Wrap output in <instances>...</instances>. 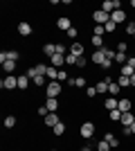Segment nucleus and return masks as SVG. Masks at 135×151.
Returning <instances> with one entry per match:
<instances>
[{"instance_id":"1","label":"nucleus","mask_w":135,"mask_h":151,"mask_svg":"<svg viewBox=\"0 0 135 151\" xmlns=\"http://www.w3.org/2000/svg\"><path fill=\"white\" fill-rule=\"evenodd\" d=\"M0 88H5V90H14V88H18V77H14V75L5 77V79L0 81Z\"/></svg>"},{"instance_id":"2","label":"nucleus","mask_w":135,"mask_h":151,"mask_svg":"<svg viewBox=\"0 0 135 151\" xmlns=\"http://www.w3.org/2000/svg\"><path fill=\"white\" fill-rule=\"evenodd\" d=\"M45 93H47V97H59V95H61V83L59 81H50L47 86H45Z\"/></svg>"},{"instance_id":"3","label":"nucleus","mask_w":135,"mask_h":151,"mask_svg":"<svg viewBox=\"0 0 135 151\" xmlns=\"http://www.w3.org/2000/svg\"><path fill=\"white\" fill-rule=\"evenodd\" d=\"M79 133H81V138H92L95 135V124L92 122H86V124H81V129H79Z\"/></svg>"},{"instance_id":"4","label":"nucleus","mask_w":135,"mask_h":151,"mask_svg":"<svg viewBox=\"0 0 135 151\" xmlns=\"http://www.w3.org/2000/svg\"><path fill=\"white\" fill-rule=\"evenodd\" d=\"M92 20H95V23H99V25H106V23L110 20V14H106L104 9H97V12L92 14Z\"/></svg>"},{"instance_id":"5","label":"nucleus","mask_w":135,"mask_h":151,"mask_svg":"<svg viewBox=\"0 0 135 151\" xmlns=\"http://www.w3.org/2000/svg\"><path fill=\"white\" fill-rule=\"evenodd\" d=\"M110 20H113L115 25H117V23H124V20H126V14H124L122 9H117V12L110 14Z\"/></svg>"},{"instance_id":"6","label":"nucleus","mask_w":135,"mask_h":151,"mask_svg":"<svg viewBox=\"0 0 135 151\" xmlns=\"http://www.w3.org/2000/svg\"><path fill=\"white\" fill-rule=\"evenodd\" d=\"M50 63L54 65V68L61 70V68H63V63H65V57H63V54H54V57L50 59Z\"/></svg>"},{"instance_id":"7","label":"nucleus","mask_w":135,"mask_h":151,"mask_svg":"<svg viewBox=\"0 0 135 151\" xmlns=\"http://www.w3.org/2000/svg\"><path fill=\"white\" fill-rule=\"evenodd\" d=\"M56 25H59V29H63V32L72 29V23H70V18H65V16H61V18L56 20Z\"/></svg>"},{"instance_id":"8","label":"nucleus","mask_w":135,"mask_h":151,"mask_svg":"<svg viewBox=\"0 0 135 151\" xmlns=\"http://www.w3.org/2000/svg\"><path fill=\"white\" fill-rule=\"evenodd\" d=\"M110 81H113V79H108V77H106L104 81H99V83H97V86H95V88H97V93H99V95L108 93V83H110Z\"/></svg>"},{"instance_id":"9","label":"nucleus","mask_w":135,"mask_h":151,"mask_svg":"<svg viewBox=\"0 0 135 151\" xmlns=\"http://www.w3.org/2000/svg\"><path fill=\"white\" fill-rule=\"evenodd\" d=\"M45 106H47V111H50V113H56V108H59V99H56V97H47Z\"/></svg>"},{"instance_id":"10","label":"nucleus","mask_w":135,"mask_h":151,"mask_svg":"<svg viewBox=\"0 0 135 151\" xmlns=\"http://www.w3.org/2000/svg\"><path fill=\"white\" fill-rule=\"evenodd\" d=\"M119 122H122L124 126H131V124H135V115L131 113V111H129V113H122V120H119Z\"/></svg>"},{"instance_id":"11","label":"nucleus","mask_w":135,"mask_h":151,"mask_svg":"<svg viewBox=\"0 0 135 151\" xmlns=\"http://www.w3.org/2000/svg\"><path fill=\"white\" fill-rule=\"evenodd\" d=\"M70 54H74V57H84V45H81V43H72L70 45Z\"/></svg>"},{"instance_id":"12","label":"nucleus","mask_w":135,"mask_h":151,"mask_svg":"<svg viewBox=\"0 0 135 151\" xmlns=\"http://www.w3.org/2000/svg\"><path fill=\"white\" fill-rule=\"evenodd\" d=\"M18 34L20 36H29V34H32V25H29V23H20L18 25Z\"/></svg>"},{"instance_id":"13","label":"nucleus","mask_w":135,"mask_h":151,"mask_svg":"<svg viewBox=\"0 0 135 151\" xmlns=\"http://www.w3.org/2000/svg\"><path fill=\"white\" fill-rule=\"evenodd\" d=\"M117 104H119V99H117V97H106V101H104V106L108 108V111H115Z\"/></svg>"},{"instance_id":"14","label":"nucleus","mask_w":135,"mask_h":151,"mask_svg":"<svg viewBox=\"0 0 135 151\" xmlns=\"http://www.w3.org/2000/svg\"><path fill=\"white\" fill-rule=\"evenodd\" d=\"M117 108H119L122 113H129V111H131V99L122 97V99H119V104H117Z\"/></svg>"},{"instance_id":"15","label":"nucleus","mask_w":135,"mask_h":151,"mask_svg":"<svg viewBox=\"0 0 135 151\" xmlns=\"http://www.w3.org/2000/svg\"><path fill=\"white\" fill-rule=\"evenodd\" d=\"M92 61H95V63H99V65H101V63L106 61V54H104V47H101V50H95V54H92Z\"/></svg>"},{"instance_id":"16","label":"nucleus","mask_w":135,"mask_h":151,"mask_svg":"<svg viewBox=\"0 0 135 151\" xmlns=\"http://www.w3.org/2000/svg\"><path fill=\"white\" fill-rule=\"evenodd\" d=\"M43 52L52 59L54 54H56V43H47V45H43Z\"/></svg>"},{"instance_id":"17","label":"nucleus","mask_w":135,"mask_h":151,"mask_svg":"<svg viewBox=\"0 0 135 151\" xmlns=\"http://www.w3.org/2000/svg\"><path fill=\"white\" fill-rule=\"evenodd\" d=\"M119 90H122V86H119L117 81H110V83H108V93H110V97L119 95Z\"/></svg>"},{"instance_id":"18","label":"nucleus","mask_w":135,"mask_h":151,"mask_svg":"<svg viewBox=\"0 0 135 151\" xmlns=\"http://www.w3.org/2000/svg\"><path fill=\"white\" fill-rule=\"evenodd\" d=\"M59 122H61V120H59V115H56V113H50L47 117H45V124H47V126H56Z\"/></svg>"},{"instance_id":"19","label":"nucleus","mask_w":135,"mask_h":151,"mask_svg":"<svg viewBox=\"0 0 135 151\" xmlns=\"http://www.w3.org/2000/svg\"><path fill=\"white\" fill-rule=\"evenodd\" d=\"M47 79H52V81H56V77H59V68H54V65H47Z\"/></svg>"},{"instance_id":"20","label":"nucleus","mask_w":135,"mask_h":151,"mask_svg":"<svg viewBox=\"0 0 135 151\" xmlns=\"http://www.w3.org/2000/svg\"><path fill=\"white\" fill-rule=\"evenodd\" d=\"M104 140H106V142H108V145L113 147V149H115V147L119 145V140H117L115 135H113V133H106V135H104Z\"/></svg>"},{"instance_id":"21","label":"nucleus","mask_w":135,"mask_h":151,"mask_svg":"<svg viewBox=\"0 0 135 151\" xmlns=\"http://www.w3.org/2000/svg\"><path fill=\"white\" fill-rule=\"evenodd\" d=\"M52 133H54V135H63V133H65V124H63V122H59L56 126H52Z\"/></svg>"},{"instance_id":"22","label":"nucleus","mask_w":135,"mask_h":151,"mask_svg":"<svg viewBox=\"0 0 135 151\" xmlns=\"http://www.w3.org/2000/svg\"><path fill=\"white\" fill-rule=\"evenodd\" d=\"M115 61H117V63H122V65H126V63H129L126 52H117V54H115Z\"/></svg>"},{"instance_id":"23","label":"nucleus","mask_w":135,"mask_h":151,"mask_svg":"<svg viewBox=\"0 0 135 151\" xmlns=\"http://www.w3.org/2000/svg\"><path fill=\"white\" fill-rule=\"evenodd\" d=\"M101 9H104L106 14H113V12H115V7H113V2H110V0H104V2H101Z\"/></svg>"},{"instance_id":"24","label":"nucleus","mask_w":135,"mask_h":151,"mask_svg":"<svg viewBox=\"0 0 135 151\" xmlns=\"http://www.w3.org/2000/svg\"><path fill=\"white\" fill-rule=\"evenodd\" d=\"M27 86H29V77H27V75H25V77H18V88L25 90Z\"/></svg>"},{"instance_id":"25","label":"nucleus","mask_w":135,"mask_h":151,"mask_svg":"<svg viewBox=\"0 0 135 151\" xmlns=\"http://www.w3.org/2000/svg\"><path fill=\"white\" fill-rule=\"evenodd\" d=\"M14 126H16V117H14V115H7L5 117V129H14Z\"/></svg>"},{"instance_id":"26","label":"nucleus","mask_w":135,"mask_h":151,"mask_svg":"<svg viewBox=\"0 0 135 151\" xmlns=\"http://www.w3.org/2000/svg\"><path fill=\"white\" fill-rule=\"evenodd\" d=\"M18 59H20V54L16 50H9V52H7V61H14V63H16Z\"/></svg>"},{"instance_id":"27","label":"nucleus","mask_w":135,"mask_h":151,"mask_svg":"<svg viewBox=\"0 0 135 151\" xmlns=\"http://www.w3.org/2000/svg\"><path fill=\"white\" fill-rule=\"evenodd\" d=\"M117 83H119V86H122V88H129L131 86V77H119V79H117Z\"/></svg>"},{"instance_id":"28","label":"nucleus","mask_w":135,"mask_h":151,"mask_svg":"<svg viewBox=\"0 0 135 151\" xmlns=\"http://www.w3.org/2000/svg\"><path fill=\"white\" fill-rule=\"evenodd\" d=\"M122 75H124V77H133V75H135V70L131 68L129 63H126V65H122Z\"/></svg>"},{"instance_id":"29","label":"nucleus","mask_w":135,"mask_h":151,"mask_svg":"<svg viewBox=\"0 0 135 151\" xmlns=\"http://www.w3.org/2000/svg\"><path fill=\"white\" fill-rule=\"evenodd\" d=\"M97 151H113V147H110L108 142H106V140H101V142L97 145Z\"/></svg>"},{"instance_id":"30","label":"nucleus","mask_w":135,"mask_h":151,"mask_svg":"<svg viewBox=\"0 0 135 151\" xmlns=\"http://www.w3.org/2000/svg\"><path fill=\"white\" fill-rule=\"evenodd\" d=\"M110 120H113V122H119V120H122V111H119V108L110 111Z\"/></svg>"},{"instance_id":"31","label":"nucleus","mask_w":135,"mask_h":151,"mask_svg":"<svg viewBox=\"0 0 135 151\" xmlns=\"http://www.w3.org/2000/svg\"><path fill=\"white\" fill-rule=\"evenodd\" d=\"M92 45H95L97 50H101V47H104V41H101V36H92Z\"/></svg>"},{"instance_id":"32","label":"nucleus","mask_w":135,"mask_h":151,"mask_svg":"<svg viewBox=\"0 0 135 151\" xmlns=\"http://www.w3.org/2000/svg\"><path fill=\"white\" fill-rule=\"evenodd\" d=\"M2 68H5V72H14L16 63H14V61H5V63H2Z\"/></svg>"},{"instance_id":"33","label":"nucleus","mask_w":135,"mask_h":151,"mask_svg":"<svg viewBox=\"0 0 135 151\" xmlns=\"http://www.w3.org/2000/svg\"><path fill=\"white\" fill-rule=\"evenodd\" d=\"M77 59L79 57H74V54H65V63H70V65H77Z\"/></svg>"},{"instance_id":"34","label":"nucleus","mask_w":135,"mask_h":151,"mask_svg":"<svg viewBox=\"0 0 135 151\" xmlns=\"http://www.w3.org/2000/svg\"><path fill=\"white\" fill-rule=\"evenodd\" d=\"M115 23H113V20H108V23H106V25H104V29H106V32H110V34H113V32H115Z\"/></svg>"},{"instance_id":"35","label":"nucleus","mask_w":135,"mask_h":151,"mask_svg":"<svg viewBox=\"0 0 135 151\" xmlns=\"http://www.w3.org/2000/svg\"><path fill=\"white\" fill-rule=\"evenodd\" d=\"M32 81L36 83L39 88H41V86H47V83H45V77H43V75H41V77H36V79H32Z\"/></svg>"},{"instance_id":"36","label":"nucleus","mask_w":135,"mask_h":151,"mask_svg":"<svg viewBox=\"0 0 135 151\" xmlns=\"http://www.w3.org/2000/svg\"><path fill=\"white\" fill-rule=\"evenodd\" d=\"M63 79H70V77H68V72H65V70H59V77H56V81L61 83Z\"/></svg>"},{"instance_id":"37","label":"nucleus","mask_w":135,"mask_h":151,"mask_svg":"<svg viewBox=\"0 0 135 151\" xmlns=\"http://www.w3.org/2000/svg\"><path fill=\"white\" fill-rule=\"evenodd\" d=\"M74 86L84 88V86H86V79H84V77H74Z\"/></svg>"},{"instance_id":"38","label":"nucleus","mask_w":135,"mask_h":151,"mask_svg":"<svg viewBox=\"0 0 135 151\" xmlns=\"http://www.w3.org/2000/svg\"><path fill=\"white\" fill-rule=\"evenodd\" d=\"M104 32H106V29H104V25H95V34H92V36H101Z\"/></svg>"},{"instance_id":"39","label":"nucleus","mask_w":135,"mask_h":151,"mask_svg":"<svg viewBox=\"0 0 135 151\" xmlns=\"http://www.w3.org/2000/svg\"><path fill=\"white\" fill-rule=\"evenodd\" d=\"M86 95H88V97H95V95H99V93H97L95 86H90V88H86Z\"/></svg>"},{"instance_id":"40","label":"nucleus","mask_w":135,"mask_h":151,"mask_svg":"<svg viewBox=\"0 0 135 151\" xmlns=\"http://www.w3.org/2000/svg\"><path fill=\"white\" fill-rule=\"evenodd\" d=\"M39 115H43V117H47V115H50V111H47V106H45V104L39 108Z\"/></svg>"},{"instance_id":"41","label":"nucleus","mask_w":135,"mask_h":151,"mask_svg":"<svg viewBox=\"0 0 135 151\" xmlns=\"http://www.w3.org/2000/svg\"><path fill=\"white\" fill-rule=\"evenodd\" d=\"M65 34H68V38H77V27H72V29H68Z\"/></svg>"},{"instance_id":"42","label":"nucleus","mask_w":135,"mask_h":151,"mask_svg":"<svg viewBox=\"0 0 135 151\" xmlns=\"http://www.w3.org/2000/svg\"><path fill=\"white\" fill-rule=\"evenodd\" d=\"M84 65H86V59L79 57V59H77V68H84Z\"/></svg>"},{"instance_id":"43","label":"nucleus","mask_w":135,"mask_h":151,"mask_svg":"<svg viewBox=\"0 0 135 151\" xmlns=\"http://www.w3.org/2000/svg\"><path fill=\"white\" fill-rule=\"evenodd\" d=\"M110 65H113V61H108V59H106V61H104V63H101V68H104V70H108V68H110Z\"/></svg>"},{"instance_id":"44","label":"nucleus","mask_w":135,"mask_h":151,"mask_svg":"<svg viewBox=\"0 0 135 151\" xmlns=\"http://www.w3.org/2000/svg\"><path fill=\"white\" fill-rule=\"evenodd\" d=\"M117 52H126V43H119V45H117Z\"/></svg>"},{"instance_id":"45","label":"nucleus","mask_w":135,"mask_h":151,"mask_svg":"<svg viewBox=\"0 0 135 151\" xmlns=\"http://www.w3.org/2000/svg\"><path fill=\"white\" fill-rule=\"evenodd\" d=\"M129 65H131V68L135 70V57H129Z\"/></svg>"},{"instance_id":"46","label":"nucleus","mask_w":135,"mask_h":151,"mask_svg":"<svg viewBox=\"0 0 135 151\" xmlns=\"http://www.w3.org/2000/svg\"><path fill=\"white\" fill-rule=\"evenodd\" d=\"M81 151H92V147H90V145H86V147H81Z\"/></svg>"},{"instance_id":"47","label":"nucleus","mask_w":135,"mask_h":151,"mask_svg":"<svg viewBox=\"0 0 135 151\" xmlns=\"http://www.w3.org/2000/svg\"><path fill=\"white\" fill-rule=\"evenodd\" d=\"M131 86H133V88H135V75L131 77Z\"/></svg>"},{"instance_id":"48","label":"nucleus","mask_w":135,"mask_h":151,"mask_svg":"<svg viewBox=\"0 0 135 151\" xmlns=\"http://www.w3.org/2000/svg\"><path fill=\"white\" fill-rule=\"evenodd\" d=\"M131 5H133V7H135V0H133V2H131Z\"/></svg>"},{"instance_id":"49","label":"nucleus","mask_w":135,"mask_h":151,"mask_svg":"<svg viewBox=\"0 0 135 151\" xmlns=\"http://www.w3.org/2000/svg\"><path fill=\"white\" fill-rule=\"evenodd\" d=\"M50 151H56V149H50Z\"/></svg>"},{"instance_id":"50","label":"nucleus","mask_w":135,"mask_h":151,"mask_svg":"<svg viewBox=\"0 0 135 151\" xmlns=\"http://www.w3.org/2000/svg\"><path fill=\"white\" fill-rule=\"evenodd\" d=\"M133 25H135V23H133Z\"/></svg>"},{"instance_id":"51","label":"nucleus","mask_w":135,"mask_h":151,"mask_svg":"<svg viewBox=\"0 0 135 151\" xmlns=\"http://www.w3.org/2000/svg\"><path fill=\"white\" fill-rule=\"evenodd\" d=\"M133 38H135V36H133Z\"/></svg>"}]
</instances>
